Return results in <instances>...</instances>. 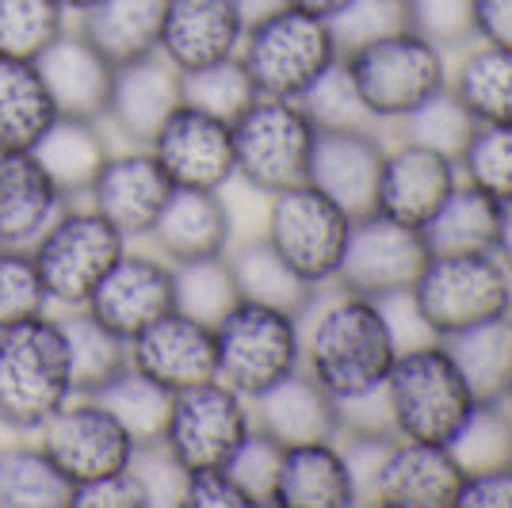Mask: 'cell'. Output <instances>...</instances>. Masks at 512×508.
Returning a JSON list of instances; mask_svg holds the SVG:
<instances>
[{
	"instance_id": "obj_1",
	"label": "cell",
	"mask_w": 512,
	"mask_h": 508,
	"mask_svg": "<svg viewBox=\"0 0 512 508\" xmlns=\"http://www.w3.org/2000/svg\"><path fill=\"white\" fill-rule=\"evenodd\" d=\"M398 352L379 298L333 283L321 287L314 306L302 314V371H310L337 402L383 390Z\"/></svg>"
},
{
	"instance_id": "obj_51",
	"label": "cell",
	"mask_w": 512,
	"mask_h": 508,
	"mask_svg": "<svg viewBox=\"0 0 512 508\" xmlns=\"http://www.w3.org/2000/svg\"><path fill=\"white\" fill-rule=\"evenodd\" d=\"M69 508H146V489L138 482V474L127 466V470H115V474L73 486Z\"/></svg>"
},
{
	"instance_id": "obj_49",
	"label": "cell",
	"mask_w": 512,
	"mask_h": 508,
	"mask_svg": "<svg viewBox=\"0 0 512 508\" xmlns=\"http://www.w3.org/2000/svg\"><path fill=\"white\" fill-rule=\"evenodd\" d=\"M130 470L138 474V482L146 489V508L180 505V497H184V474L188 470L172 459L161 440L138 444L134 459H130Z\"/></svg>"
},
{
	"instance_id": "obj_40",
	"label": "cell",
	"mask_w": 512,
	"mask_h": 508,
	"mask_svg": "<svg viewBox=\"0 0 512 508\" xmlns=\"http://www.w3.org/2000/svg\"><path fill=\"white\" fill-rule=\"evenodd\" d=\"M69 31V12L54 0H0V58L39 62L46 46Z\"/></svg>"
},
{
	"instance_id": "obj_53",
	"label": "cell",
	"mask_w": 512,
	"mask_h": 508,
	"mask_svg": "<svg viewBox=\"0 0 512 508\" xmlns=\"http://www.w3.org/2000/svg\"><path fill=\"white\" fill-rule=\"evenodd\" d=\"M474 43L512 50V0H474Z\"/></svg>"
},
{
	"instance_id": "obj_55",
	"label": "cell",
	"mask_w": 512,
	"mask_h": 508,
	"mask_svg": "<svg viewBox=\"0 0 512 508\" xmlns=\"http://www.w3.org/2000/svg\"><path fill=\"white\" fill-rule=\"evenodd\" d=\"M237 12H241V20H245V27L256 20H264V16H272V12H279L287 0H234Z\"/></svg>"
},
{
	"instance_id": "obj_41",
	"label": "cell",
	"mask_w": 512,
	"mask_h": 508,
	"mask_svg": "<svg viewBox=\"0 0 512 508\" xmlns=\"http://www.w3.org/2000/svg\"><path fill=\"white\" fill-rule=\"evenodd\" d=\"M455 165L463 184L486 191L497 203L512 199V123H478Z\"/></svg>"
},
{
	"instance_id": "obj_13",
	"label": "cell",
	"mask_w": 512,
	"mask_h": 508,
	"mask_svg": "<svg viewBox=\"0 0 512 508\" xmlns=\"http://www.w3.org/2000/svg\"><path fill=\"white\" fill-rule=\"evenodd\" d=\"M428 256L432 253H428L421 230H409V226L379 211L360 214L352 222V233H348L337 287L367 298L406 295V291H413Z\"/></svg>"
},
{
	"instance_id": "obj_16",
	"label": "cell",
	"mask_w": 512,
	"mask_h": 508,
	"mask_svg": "<svg viewBox=\"0 0 512 508\" xmlns=\"http://www.w3.org/2000/svg\"><path fill=\"white\" fill-rule=\"evenodd\" d=\"M169 191V176L157 165L150 146H127L111 149L104 169L96 172L92 188L85 191V199L88 207L104 214L127 241H146Z\"/></svg>"
},
{
	"instance_id": "obj_6",
	"label": "cell",
	"mask_w": 512,
	"mask_h": 508,
	"mask_svg": "<svg viewBox=\"0 0 512 508\" xmlns=\"http://www.w3.org/2000/svg\"><path fill=\"white\" fill-rule=\"evenodd\" d=\"M413 306L436 340L509 314L512 276L493 253H432L413 283Z\"/></svg>"
},
{
	"instance_id": "obj_11",
	"label": "cell",
	"mask_w": 512,
	"mask_h": 508,
	"mask_svg": "<svg viewBox=\"0 0 512 508\" xmlns=\"http://www.w3.org/2000/svg\"><path fill=\"white\" fill-rule=\"evenodd\" d=\"M253 432V405L222 379L199 382L172 394L161 444L184 470L226 466L241 440Z\"/></svg>"
},
{
	"instance_id": "obj_10",
	"label": "cell",
	"mask_w": 512,
	"mask_h": 508,
	"mask_svg": "<svg viewBox=\"0 0 512 508\" xmlns=\"http://www.w3.org/2000/svg\"><path fill=\"white\" fill-rule=\"evenodd\" d=\"M352 214L337 207L325 191L314 184H295L268 195V218L264 237L310 287H333L341 272Z\"/></svg>"
},
{
	"instance_id": "obj_23",
	"label": "cell",
	"mask_w": 512,
	"mask_h": 508,
	"mask_svg": "<svg viewBox=\"0 0 512 508\" xmlns=\"http://www.w3.org/2000/svg\"><path fill=\"white\" fill-rule=\"evenodd\" d=\"M241 39L245 20L234 0H165L157 54H165L180 73L234 58Z\"/></svg>"
},
{
	"instance_id": "obj_42",
	"label": "cell",
	"mask_w": 512,
	"mask_h": 508,
	"mask_svg": "<svg viewBox=\"0 0 512 508\" xmlns=\"http://www.w3.org/2000/svg\"><path fill=\"white\" fill-rule=\"evenodd\" d=\"M394 127L402 134V142H413V146H428V149H436V153L459 157L478 123L470 119L467 107L459 104V96H455L451 88H444V92H436L432 100H425L417 111H409L406 119L394 123Z\"/></svg>"
},
{
	"instance_id": "obj_28",
	"label": "cell",
	"mask_w": 512,
	"mask_h": 508,
	"mask_svg": "<svg viewBox=\"0 0 512 508\" xmlns=\"http://www.w3.org/2000/svg\"><path fill=\"white\" fill-rule=\"evenodd\" d=\"M31 153L65 199H85L96 172L104 169V161L111 157L107 123L104 119H81V115H58L39 134Z\"/></svg>"
},
{
	"instance_id": "obj_45",
	"label": "cell",
	"mask_w": 512,
	"mask_h": 508,
	"mask_svg": "<svg viewBox=\"0 0 512 508\" xmlns=\"http://www.w3.org/2000/svg\"><path fill=\"white\" fill-rule=\"evenodd\" d=\"M302 111L310 115V123L318 130H344V127H379L367 107H363L360 92L352 85L344 62H333L321 73L314 85L299 96Z\"/></svg>"
},
{
	"instance_id": "obj_34",
	"label": "cell",
	"mask_w": 512,
	"mask_h": 508,
	"mask_svg": "<svg viewBox=\"0 0 512 508\" xmlns=\"http://www.w3.org/2000/svg\"><path fill=\"white\" fill-rule=\"evenodd\" d=\"M73 482L43 444L0 447V508H69Z\"/></svg>"
},
{
	"instance_id": "obj_15",
	"label": "cell",
	"mask_w": 512,
	"mask_h": 508,
	"mask_svg": "<svg viewBox=\"0 0 512 508\" xmlns=\"http://www.w3.org/2000/svg\"><path fill=\"white\" fill-rule=\"evenodd\" d=\"M85 310L119 337H138L146 325L176 310L172 264L153 249H123L107 276L88 295Z\"/></svg>"
},
{
	"instance_id": "obj_43",
	"label": "cell",
	"mask_w": 512,
	"mask_h": 508,
	"mask_svg": "<svg viewBox=\"0 0 512 508\" xmlns=\"http://www.w3.org/2000/svg\"><path fill=\"white\" fill-rule=\"evenodd\" d=\"M180 77H184V104L199 107V111H211V115L226 119V123H234L237 115L256 100V88L237 54L226 58V62L180 73Z\"/></svg>"
},
{
	"instance_id": "obj_37",
	"label": "cell",
	"mask_w": 512,
	"mask_h": 508,
	"mask_svg": "<svg viewBox=\"0 0 512 508\" xmlns=\"http://www.w3.org/2000/svg\"><path fill=\"white\" fill-rule=\"evenodd\" d=\"M172 291H176V310L207 325H218L241 302L230 256H203V260L172 264Z\"/></svg>"
},
{
	"instance_id": "obj_39",
	"label": "cell",
	"mask_w": 512,
	"mask_h": 508,
	"mask_svg": "<svg viewBox=\"0 0 512 508\" xmlns=\"http://www.w3.org/2000/svg\"><path fill=\"white\" fill-rule=\"evenodd\" d=\"M448 447L467 474L512 463V409L505 405V398L474 402L470 417L459 424Z\"/></svg>"
},
{
	"instance_id": "obj_7",
	"label": "cell",
	"mask_w": 512,
	"mask_h": 508,
	"mask_svg": "<svg viewBox=\"0 0 512 508\" xmlns=\"http://www.w3.org/2000/svg\"><path fill=\"white\" fill-rule=\"evenodd\" d=\"M214 340H218V379L234 386L249 402L302 367V318L291 310L241 298L214 325Z\"/></svg>"
},
{
	"instance_id": "obj_5",
	"label": "cell",
	"mask_w": 512,
	"mask_h": 508,
	"mask_svg": "<svg viewBox=\"0 0 512 508\" xmlns=\"http://www.w3.org/2000/svg\"><path fill=\"white\" fill-rule=\"evenodd\" d=\"M237 58L245 65L256 96L299 100L333 62H341V46L329 20L283 4L279 12L245 27Z\"/></svg>"
},
{
	"instance_id": "obj_32",
	"label": "cell",
	"mask_w": 512,
	"mask_h": 508,
	"mask_svg": "<svg viewBox=\"0 0 512 508\" xmlns=\"http://www.w3.org/2000/svg\"><path fill=\"white\" fill-rule=\"evenodd\" d=\"M58 325H62L65 352H69L73 394H100L107 382L119 379L130 367V340L111 333L104 321L88 314L85 306L62 310Z\"/></svg>"
},
{
	"instance_id": "obj_12",
	"label": "cell",
	"mask_w": 512,
	"mask_h": 508,
	"mask_svg": "<svg viewBox=\"0 0 512 508\" xmlns=\"http://www.w3.org/2000/svg\"><path fill=\"white\" fill-rule=\"evenodd\" d=\"M39 444L73 486L127 470L138 451V440L130 436L127 424L92 394H73L39 428Z\"/></svg>"
},
{
	"instance_id": "obj_24",
	"label": "cell",
	"mask_w": 512,
	"mask_h": 508,
	"mask_svg": "<svg viewBox=\"0 0 512 508\" xmlns=\"http://www.w3.org/2000/svg\"><path fill=\"white\" fill-rule=\"evenodd\" d=\"M69 203L31 149H0V245L31 249Z\"/></svg>"
},
{
	"instance_id": "obj_9",
	"label": "cell",
	"mask_w": 512,
	"mask_h": 508,
	"mask_svg": "<svg viewBox=\"0 0 512 508\" xmlns=\"http://www.w3.org/2000/svg\"><path fill=\"white\" fill-rule=\"evenodd\" d=\"M318 127L299 100L256 96L234 119V165L237 180L256 195H276L283 188L306 184L310 153Z\"/></svg>"
},
{
	"instance_id": "obj_58",
	"label": "cell",
	"mask_w": 512,
	"mask_h": 508,
	"mask_svg": "<svg viewBox=\"0 0 512 508\" xmlns=\"http://www.w3.org/2000/svg\"><path fill=\"white\" fill-rule=\"evenodd\" d=\"M505 405L512 409V382H509V390H505Z\"/></svg>"
},
{
	"instance_id": "obj_52",
	"label": "cell",
	"mask_w": 512,
	"mask_h": 508,
	"mask_svg": "<svg viewBox=\"0 0 512 508\" xmlns=\"http://www.w3.org/2000/svg\"><path fill=\"white\" fill-rule=\"evenodd\" d=\"M459 508H512V463L467 474Z\"/></svg>"
},
{
	"instance_id": "obj_30",
	"label": "cell",
	"mask_w": 512,
	"mask_h": 508,
	"mask_svg": "<svg viewBox=\"0 0 512 508\" xmlns=\"http://www.w3.org/2000/svg\"><path fill=\"white\" fill-rule=\"evenodd\" d=\"M226 256H230V268H234L241 298L276 306V310H291V314H299V318L314 306L318 287H310V283L268 245L264 233H260V237L234 241Z\"/></svg>"
},
{
	"instance_id": "obj_36",
	"label": "cell",
	"mask_w": 512,
	"mask_h": 508,
	"mask_svg": "<svg viewBox=\"0 0 512 508\" xmlns=\"http://www.w3.org/2000/svg\"><path fill=\"white\" fill-rule=\"evenodd\" d=\"M451 352V360L459 363L463 379L474 390L478 402L490 398H505L512 382V321L509 314L486 325H474L459 337L444 340Z\"/></svg>"
},
{
	"instance_id": "obj_47",
	"label": "cell",
	"mask_w": 512,
	"mask_h": 508,
	"mask_svg": "<svg viewBox=\"0 0 512 508\" xmlns=\"http://www.w3.org/2000/svg\"><path fill=\"white\" fill-rule=\"evenodd\" d=\"M406 23L448 54L474 43V0H406Z\"/></svg>"
},
{
	"instance_id": "obj_2",
	"label": "cell",
	"mask_w": 512,
	"mask_h": 508,
	"mask_svg": "<svg viewBox=\"0 0 512 508\" xmlns=\"http://www.w3.org/2000/svg\"><path fill=\"white\" fill-rule=\"evenodd\" d=\"M73 398L69 352L58 314H43L0 333V428L12 436H39Z\"/></svg>"
},
{
	"instance_id": "obj_29",
	"label": "cell",
	"mask_w": 512,
	"mask_h": 508,
	"mask_svg": "<svg viewBox=\"0 0 512 508\" xmlns=\"http://www.w3.org/2000/svg\"><path fill=\"white\" fill-rule=\"evenodd\" d=\"M161 16L165 0H96L85 12H77V31L107 62L123 65L157 50Z\"/></svg>"
},
{
	"instance_id": "obj_26",
	"label": "cell",
	"mask_w": 512,
	"mask_h": 508,
	"mask_svg": "<svg viewBox=\"0 0 512 508\" xmlns=\"http://www.w3.org/2000/svg\"><path fill=\"white\" fill-rule=\"evenodd\" d=\"M360 505L341 440L287 444L279 459L272 508H352Z\"/></svg>"
},
{
	"instance_id": "obj_22",
	"label": "cell",
	"mask_w": 512,
	"mask_h": 508,
	"mask_svg": "<svg viewBox=\"0 0 512 508\" xmlns=\"http://www.w3.org/2000/svg\"><path fill=\"white\" fill-rule=\"evenodd\" d=\"M146 241L153 245V253H161L169 264L226 256L237 241L234 211L222 191L172 188Z\"/></svg>"
},
{
	"instance_id": "obj_18",
	"label": "cell",
	"mask_w": 512,
	"mask_h": 508,
	"mask_svg": "<svg viewBox=\"0 0 512 508\" xmlns=\"http://www.w3.org/2000/svg\"><path fill=\"white\" fill-rule=\"evenodd\" d=\"M467 470L448 444L402 440L394 436L375 474L371 505L383 508H459Z\"/></svg>"
},
{
	"instance_id": "obj_54",
	"label": "cell",
	"mask_w": 512,
	"mask_h": 508,
	"mask_svg": "<svg viewBox=\"0 0 512 508\" xmlns=\"http://www.w3.org/2000/svg\"><path fill=\"white\" fill-rule=\"evenodd\" d=\"M493 256L505 264V272L512 276V199L501 203L497 214V237H493Z\"/></svg>"
},
{
	"instance_id": "obj_46",
	"label": "cell",
	"mask_w": 512,
	"mask_h": 508,
	"mask_svg": "<svg viewBox=\"0 0 512 508\" xmlns=\"http://www.w3.org/2000/svg\"><path fill=\"white\" fill-rule=\"evenodd\" d=\"M279 459H283V444L276 436H268L264 428H256L241 440L234 455H230V478L245 489V497L253 501V508H272L276 497V478H279Z\"/></svg>"
},
{
	"instance_id": "obj_50",
	"label": "cell",
	"mask_w": 512,
	"mask_h": 508,
	"mask_svg": "<svg viewBox=\"0 0 512 508\" xmlns=\"http://www.w3.org/2000/svg\"><path fill=\"white\" fill-rule=\"evenodd\" d=\"M180 505L188 508H253L245 497V489L230 478L226 466H203V470H188L184 474V497Z\"/></svg>"
},
{
	"instance_id": "obj_21",
	"label": "cell",
	"mask_w": 512,
	"mask_h": 508,
	"mask_svg": "<svg viewBox=\"0 0 512 508\" xmlns=\"http://www.w3.org/2000/svg\"><path fill=\"white\" fill-rule=\"evenodd\" d=\"M184 104V77L165 54H146L115 65L104 123L127 146H150L157 127Z\"/></svg>"
},
{
	"instance_id": "obj_48",
	"label": "cell",
	"mask_w": 512,
	"mask_h": 508,
	"mask_svg": "<svg viewBox=\"0 0 512 508\" xmlns=\"http://www.w3.org/2000/svg\"><path fill=\"white\" fill-rule=\"evenodd\" d=\"M333 35H337V46L341 54L356 50L363 43H375L383 35H394L409 27L406 23V0H352L344 12H337L333 20Z\"/></svg>"
},
{
	"instance_id": "obj_3",
	"label": "cell",
	"mask_w": 512,
	"mask_h": 508,
	"mask_svg": "<svg viewBox=\"0 0 512 508\" xmlns=\"http://www.w3.org/2000/svg\"><path fill=\"white\" fill-rule=\"evenodd\" d=\"M383 394L390 432L425 444H451V436L478 402L444 340L402 348L383 382Z\"/></svg>"
},
{
	"instance_id": "obj_31",
	"label": "cell",
	"mask_w": 512,
	"mask_h": 508,
	"mask_svg": "<svg viewBox=\"0 0 512 508\" xmlns=\"http://www.w3.org/2000/svg\"><path fill=\"white\" fill-rule=\"evenodd\" d=\"M448 88L474 123H512V50L490 43L463 46Z\"/></svg>"
},
{
	"instance_id": "obj_35",
	"label": "cell",
	"mask_w": 512,
	"mask_h": 508,
	"mask_svg": "<svg viewBox=\"0 0 512 508\" xmlns=\"http://www.w3.org/2000/svg\"><path fill=\"white\" fill-rule=\"evenodd\" d=\"M497 214H501V203L493 195L459 180L448 203L421 230L428 253H493Z\"/></svg>"
},
{
	"instance_id": "obj_20",
	"label": "cell",
	"mask_w": 512,
	"mask_h": 508,
	"mask_svg": "<svg viewBox=\"0 0 512 508\" xmlns=\"http://www.w3.org/2000/svg\"><path fill=\"white\" fill-rule=\"evenodd\" d=\"M383 157H386L383 127L318 130L306 184H314L337 207H344L352 218H360V214L375 211V191H379Z\"/></svg>"
},
{
	"instance_id": "obj_56",
	"label": "cell",
	"mask_w": 512,
	"mask_h": 508,
	"mask_svg": "<svg viewBox=\"0 0 512 508\" xmlns=\"http://www.w3.org/2000/svg\"><path fill=\"white\" fill-rule=\"evenodd\" d=\"M291 8H302V12H310V16H321V20H333L337 12H344L352 0H287Z\"/></svg>"
},
{
	"instance_id": "obj_27",
	"label": "cell",
	"mask_w": 512,
	"mask_h": 508,
	"mask_svg": "<svg viewBox=\"0 0 512 508\" xmlns=\"http://www.w3.org/2000/svg\"><path fill=\"white\" fill-rule=\"evenodd\" d=\"M253 424L276 436L279 444L306 440H337L341 436V405L310 371H295L272 390L253 398Z\"/></svg>"
},
{
	"instance_id": "obj_38",
	"label": "cell",
	"mask_w": 512,
	"mask_h": 508,
	"mask_svg": "<svg viewBox=\"0 0 512 508\" xmlns=\"http://www.w3.org/2000/svg\"><path fill=\"white\" fill-rule=\"evenodd\" d=\"M92 398H100L119 421L127 424L130 436H134L138 444L161 440L165 421H169V409H172V390L157 386V382L146 379L142 371L127 367L119 379H111L104 390L92 394Z\"/></svg>"
},
{
	"instance_id": "obj_57",
	"label": "cell",
	"mask_w": 512,
	"mask_h": 508,
	"mask_svg": "<svg viewBox=\"0 0 512 508\" xmlns=\"http://www.w3.org/2000/svg\"><path fill=\"white\" fill-rule=\"evenodd\" d=\"M54 4H62L65 12H85L88 4H96V0H54Z\"/></svg>"
},
{
	"instance_id": "obj_59",
	"label": "cell",
	"mask_w": 512,
	"mask_h": 508,
	"mask_svg": "<svg viewBox=\"0 0 512 508\" xmlns=\"http://www.w3.org/2000/svg\"><path fill=\"white\" fill-rule=\"evenodd\" d=\"M509 321H512V302H509Z\"/></svg>"
},
{
	"instance_id": "obj_33",
	"label": "cell",
	"mask_w": 512,
	"mask_h": 508,
	"mask_svg": "<svg viewBox=\"0 0 512 508\" xmlns=\"http://www.w3.org/2000/svg\"><path fill=\"white\" fill-rule=\"evenodd\" d=\"M58 107L35 62L0 58V149H31Z\"/></svg>"
},
{
	"instance_id": "obj_4",
	"label": "cell",
	"mask_w": 512,
	"mask_h": 508,
	"mask_svg": "<svg viewBox=\"0 0 512 508\" xmlns=\"http://www.w3.org/2000/svg\"><path fill=\"white\" fill-rule=\"evenodd\" d=\"M341 62L360 92L367 115L379 127L402 123L409 111H417L436 92H444L451 81L448 50L421 39L409 27L348 50L341 54Z\"/></svg>"
},
{
	"instance_id": "obj_25",
	"label": "cell",
	"mask_w": 512,
	"mask_h": 508,
	"mask_svg": "<svg viewBox=\"0 0 512 508\" xmlns=\"http://www.w3.org/2000/svg\"><path fill=\"white\" fill-rule=\"evenodd\" d=\"M39 73H43L50 100L58 115H81V119H104L107 96H111V77L115 62H107L96 46L88 43L77 27L62 31L54 43L39 54Z\"/></svg>"
},
{
	"instance_id": "obj_19",
	"label": "cell",
	"mask_w": 512,
	"mask_h": 508,
	"mask_svg": "<svg viewBox=\"0 0 512 508\" xmlns=\"http://www.w3.org/2000/svg\"><path fill=\"white\" fill-rule=\"evenodd\" d=\"M455 188H459L455 157L428 146H413V142H398V146H386L375 211L409 230H425Z\"/></svg>"
},
{
	"instance_id": "obj_14",
	"label": "cell",
	"mask_w": 512,
	"mask_h": 508,
	"mask_svg": "<svg viewBox=\"0 0 512 508\" xmlns=\"http://www.w3.org/2000/svg\"><path fill=\"white\" fill-rule=\"evenodd\" d=\"M150 153L165 169L172 188L222 191L237 180L234 123L211 111L180 104L150 138Z\"/></svg>"
},
{
	"instance_id": "obj_44",
	"label": "cell",
	"mask_w": 512,
	"mask_h": 508,
	"mask_svg": "<svg viewBox=\"0 0 512 508\" xmlns=\"http://www.w3.org/2000/svg\"><path fill=\"white\" fill-rule=\"evenodd\" d=\"M43 314H50V298L31 249L0 245V333Z\"/></svg>"
},
{
	"instance_id": "obj_17",
	"label": "cell",
	"mask_w": 512,
	"mask_h": 508,
	"mask_svg": "<svg viewBox=\"0 0 512 508\" xmlns=\"http://www.w3.org/2000/svg\"><path fill=\"white\" fill-rule=\"evenodd\" d=\"M130 367L172 394L218 379L214 325L184 310H169L165 318L146 325L138 337H130Z\"/></svg>"
},
{
	"instance_id": "obj_8",
	"label": "cell",
	"mask_w": 512,
	"mask_h": 508,
	"mask_svg": "<svg viewBox=\"0 0 512 508\" xmlns=\"http://www.w3.org/2000/svg\"><path fill=\"white\" fill-rule=\"evenodd\" d=\"M130 241L92 207L69 203L31 245L50 310H81Z\"/></svg>"
}]
</instances>
